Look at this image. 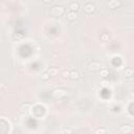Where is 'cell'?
Wrapping results in <instances>:
<instances>
[{"instance_id":"obj_1","label":"cell","mask_w":134,"mask_h":134,"mask_svg":"<svg viewBox=\"0 0 134 134\" xmlns=\"http://www.w3.org/2000/svg\"><path fill=\"white\" fill-rule=\"evenodd\" d=\"M50 14H52V16H55V17H59V16L64 14V7H63V6H59V5L53 6V7L52 8Z\"/></svg>"},{"instance_id":"obj_2","label":"cell","mask_w":134,"mask_h":134,"mask_svg":"<svg viewBox=\"0 0 134 134\" xmlns=\"http://www.w3.org/2000/svg\"><path fill=\"white\" fill-rule=\"evenodd\" d=\"M66 94H67V92L64 89H56V90H53V92H52V97L57 98V100L64 97Z\"/></svg>"},{"instance_id":"obj_3","label":"cell","mask_w":134,"mask_h":134,"mask_svg":"<svg viewBox=\"0 0 134 134\" xmlns=\"http://www.w3.org/2000/svg\"><path fill=\"white\" fill-rule=\"evenodd\" d=\"M107 5L110 9H115L122 5V2H120L119 0H109L107 3Z\"/></svg>"},{"instance_id":"obj_4","label":"cell","mask_w":134,"mask_h":134,"mask_svg":"<svg viewBox=\"0 0 134 134\" xmlns=\"http://www.w3.org/2000/svg\"><path fill=\"white\" fill-rule=\"evenodd\" d=\"M101 63L100 62H97V61H93V62H91L90 64L88 65V69L90 70V71H97V70H100L101 69Z\"/></svg>"},{"instance_id":"obj_5","label":"cell","mask_w":134,"mask_h":134,"mask_svg":"<svg viewBox=\"0 0 134 134\" xmlns=\"http://www.w3.org/2000/svg\"><path fill=\"white\" fill-rule=\"evenodd\" d=\"M84 12L86 13V14H92L94 11H95V5L94 4H92V3H87V4H85L84 5Z\"/></svg>"},{"instance_id":"obj_6","label":"cell","mask_w":134,"mask_h":134,"mask_svg":"<svg viewBox=\"0 0 134 134\" xmlns=\"http://www.w3.org/2000/svg\"><path fill=\"white\" fill-rule=\"evenodd\" d=\"M66 17H67V19H68L69 21H75L76 19L79 18V15H78V13H76V12H72V11H70V12L67 13Z\"/></svg>"},{"instance_id":"obj_7","label":"cell","mask_w":134,"mask_h":134,"mask_svg":"<svg viewBox=\"0 0 134 134\" xmlns=\"http://www.w3.org/2000/svg\"><path fill=\"white\" fill-rule=\"evenodd\" d=\"M69 78L71 80H78L80 78V73L79 71H76V70H71L69 73Z\"/></svg>"},{"instance_id":"obj_8","label":"cell","mask_w":134,"mask_h":134,"mask_svg":"<svg viewBox=\"0 0 134 134\" xmlns=\"http://www.w3.org/2000/svg\"><path fill=\"white\" fill-rule=\"evenodd\" d=\"M69 8H70V11H72V12H76L80 8V5L78 2H71L69 5Z\"/></svg>"},{"instance_id":"obj_9","label":"cell","mask_w":134,"mask_h":134,"mask_svg":"<svg viewBox=\"0 0 134 134\" xmlns=\"http://www.w3.org/2000/svg\"><path fill=\"white\" fill-rule=\"evenodd\" d=\"M120 131L124 133H130L132 131V128L130 126H123L122 128H120Z\"/></svg>"},{"instance_id":"obj_10","label":"cell","mask_w":134,"mask_h":134,"mask_svg":"<svg viewBox=\"0 0 134 134\" xmlns=\"http://www.w3.org/2000/svg\"><path fill=\"white\" fill-rule=\"evenodd\" d=\"M100 74H101L102 78H107V76L109 75V71H108L107 69H101Z\"/></svg>"},{"instance_id":"obj_11","label":"cell","mask_w":134,"mask_h":134,"mask_svg":"<svg viewBox=\"0 0 134 134\" xmlns=\"http://www.w3.org/2000/svg\"><path fill=\"white\" fill-rule=\"evenodd\" d=\"M47 72H48V74L52 76V75L57 74V72H58V69H57V68H49L48 70H47Z\"/></svg>"},{"instance_id":"obj_12","label":"cell","mask_w":134,"mask_h":134,"mask_svg":"<svg viewBox=\"0 0 134 134\" xmlns=\"http://www.w3.org/2000/svg\"><path fill=\"white\" fill-rule=\"evenodd\" d=\"M41 78H42V80H44V81H47V80H49L50 78V75L48 74V72H43L42 73V75H41Z\"/></svg>"},{"instance_id":"obj_13","label":"cell","mask_w":134,"mask_h":134,"mask_svg":"<svg viewBox=\"0 0 134 134\" xmlns=\"http://www.w3.org/2000/svg\"><path fill=\"white\" fill-rule=\"evenodd\" d=\"M101 40L103 41V42H107V41L109 40V36H108L107 34H103L101 36Z\"/></svg>"},{"instance_id":"obj_14","label":"cell","mask_w":134,"mask_h":134,"mask_svg":"<svg viewBox=\"0 0 134 134\" xmlns=\"http://www.w3.org/2000/svg\"><path fill=\"white\" fill-rule=\"evenodd\" d=\"M132 68H127L126 69V76H128V78H130V76H132Z\"/></svg>"},{"instance_id":"obj_15","label":"cell","mask_w":134,"mask_h":134,"mask_svg":"<svg viewBox=\"0 0 134 134\" xmlns=\"http://www.w3.org/2000/svg\"><path fill=\"white\" fill-rule=\"evenodd\" d=\"M31 105L30 103H26V104H23V106H22V109L23 110H27V109H30Z\"/></svg>"},{"instance_id":"obj_16","label":"cell","mask_w":134,"mask_h":134,"mask_svg":"<svg viewBox=\"0 0 134 134\" xmlns=\"http://www.w3.org/2000/svg\"><path fill=\"white\" fill-rule=\"evenodd\" d=\"M69 73H70L69 70H66V71H64V72H63V78H64V79L69 78Z\"/></svg>"},{"instance_id":"obj_17","label":"cell","mask_w":134,"mask_h":134,"mask_svg":"<svg viewBox=\"0 0 134 134\" xmlns=\"http://www.w3.org/2000/svg\"><path fill=\"white\" fill-rule=\"evenodd\" d=\"M72 130L71 129H64V130H61V133H71Z\"/></svg>"},{"instance_id":"obj_18","label":"cell","mask_w":134,"mask_h":134,"mask_svg":"<svg viewBox=\"0 0 134 134\" xmlns=\"http://www.w3.org/2000/svg\"><path fill=\"white\" fill-rule=\"evenodd\" d=\"M95 132H97V133H106L107 130L106 129H97Z\"/></svg>"},{"instance_id":"obj_19","label":"cell","mask_w":134,"mask_h":134,"mask_svg":"<svg viewBox=\"0 0 134 134\" xmlns=\"http://www.w3.org/2000/svg\"><path fill=\"white\" fill-rule=\"evenodd\" d=\"M42 1L45 3V4H49V3H52V0H42Z\"/></svg>"},{"instance_id":"obj_20","label":"cell","mask_w":134,"mask_h":134,"mask_svg":"<svg viewBox=\"0 0 134 134\" xmlns=\"http://www.w3.org/2000/svg\"><path fill=\"white\" fill-rule=\"evenodd\" d=\"M2 87V84H1V83H0V88H1Z\"/></svg>"}]
</instances>
